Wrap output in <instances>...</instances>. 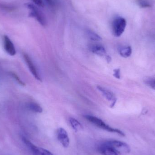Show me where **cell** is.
I'll return each mask as SVG.
<instances>
[{"label": "cell", "instance_id": "obj_2", "mask_svg": "<svg viewBox=\"0 0 155 155\" xmlns=\"http://www.w3.org/2000/svg\"><path fill=\"white\" fill-rule=\"evenodd\" d=\"M104 143L113 148L118 153H129L131 151L129 146L126 143L121 141L115 140H110L105 142Z\"/></svg>", "mask_w": 155, "mask_h": 155}, {"label": "cell", "instance_id": "obj_5", "mask_svg": "<svg viewBox=\"0 0 155 155\" xmlns=\"http://www.w3.org/2000/svg\"><path fill=\"white\" fill-rule=\"evenodd\" d=\"M57 137L59 142L63 147L67 148L70 145V139L68 133L64 128L60 127L58 128L56 132Z\"/></svg>", "mask_w": 155, "mask_h": 155}, {"label": "cell", "instance_id": "obj_4", "mask_svg": "<svg viewBox=\"0 0 155 155\" xmlns=\"http://www.w3.org/2000/svg\"><path fill=\"white\" fill-rule=\"evenodd\" d=\"M127 21L123 17L115 18L112 23L113 34L116 37H120L125 30Z\"/></svg>", "mask_w": 155, "mask_h": 155}, {"label": "cell", "instance_id": "obj_19", "mask_svg": "<svg viewBox=\"0 0 155 155\" xmlns=\"http://www.w3.org/2000/svg\"><path fill=\"white\" fill-rule=\"evenodd\" d=\"M114 76L116 78H119L121 77V73H120V70L119 69H115L114 71Z\"/></svg>", "mask_w": 155, "mask_h": 155}, {"label": "cell", "instance_id": "obj_6", "mask_svg": "<svg viewBox=\"0 0 155 155\" xmlns=\"http://www.w3.org/2000/svg\"><path fill=\"white\" fill-rule=\"evenodd\" d=\"M97 88L107 100L111 102V107L114 106L116 103L117 99L114 94L110 90L100 86H97Z\"/></svg>", "mask_w": 155, "mask_h": 155}, {"label": "cell", "instance_id": "obj_17", "mask_svg": "<svg viewBox=\"0 0 155 155\" xmlns=\"http://www.w3.org/2000/svg\"><path fill=\"white\" fill-rule=\"evenodd\" d=\"M9 74H10V75H11L12 77L15 79L16 82H17L18 84H20V85L22 86H25V84L21 80V78L19 77V76H18L16 74L12 72H10Z\"/></svg>", "mask_w": 155, "mask_h": 155}, {"label": "cell", "instance_id": "obj_1", "mask_svg": "<svg viewBox=\"0 0 155 155\" xmlns=\"http://www.w3.org/2000/svg\"><path fill=\"white\" fill-rule=\"evenodd\" d=\"M84 117L90 123L93 124L95 125L97 127L101 129H104L105 131H108L111 133H116L118 134L119 135L122 137L125 136V134L124 132H122L121 130H119L116 128H114L111 127L107 124L105 123L103 120H101L100 118L94 116L90 115H86L84 116Z\"/></svg>", "mask_w": 155, "mask_h": 155}, {"label": "cell", "instance_id": "obj_16", "mask_svg": "<svg viewBox=\"0 0 155 155\" xmlns=\"http://www.w3.org/2000/svg\"><path fill=\"white\" fill-rule=\"evenodd\" d=\"M137 4L141 7H148L153 4V0H137Z\"/></svg>", "mask_w": 155, "mask_h": 155}, {"label": "cell", "instance_id": "obj_14", "mask_svg": "<svg viewBox=\"0 0 155 155\" xmlns=\"http://www.w3.org/2000/svg\"><path fill=\"white\" fill-rule=\"evenodd\" d=\"M27 107L31 111L36 113H41L43 112L42 108L37 103L31 102L27 104Z\"/></svg>", "mask_w": 155, "mask_h": 155}, {"label": "cell", "instance_id": "obj_8", "mask_svg": "<svg viewBox=\"0 0 155 155\" xmlns=\"http://www.w3.org/2000/svg\"><path fill=\"white\" fill-rule=\"evenodd\" d=\"M4 47L5 51L12 56L16 54V50L13 44L7 35L4 36Z\"/></svg>", "mask_w": 155, "mask_h": 155}, {"label": "cell", "instance_id": "obj_7", "mask_svg": "<svg viewBox=\"0 0 155 155\" xmlns=\"http://www.w3.org/2000/svg\"><path fill=\"white\" fill-rule=\"evenodd\" d=\"M24 58L25 61L30 70V71L31 73L33 75L35 78L40 81H42L41 78L40 77L38 71H37V69L35 67V65L34 64L33 62L32 61L29 55L26 54H24Z\"/></svg>", "mask_w": 155, "mask_h": 155}, {"label": "cell", "instance_id": "obj_10", "mask_svg": "<svg viewBox=\"0 0 155 155\" xmlns=\"http://www.w3.org/2000/svg\"><path fill=\"white\" fill-rule=\"evenodd\" d=\"M99 152L103 155H118V153L114 149L104 143L98 147Z\"/></svg>", "mask_w": 155, "mask_h": 155}, {"label": "cell", "instance_id": "obj_24", "mask_svg": "<svg viewBox=\"0 0 155 155\" xmlns=\"http://www.w3.org/2000/svg\"><path fill=\"white\" fill-rule=\"evenodd\" d=\"M106 57L107 61V62H108V63L110 62L111 61V57L109 56V55H106Z\"/></svg>", "mask_w": 155, "mask_h": 155}, {"label": "cell", "instance_id": "obj_23", "mask_svg": "<svg viewBox=\"0 0 155 155\" xmlns=\"http://www.w3.org/2000/svg\"><path fill=\"white\" fill-rule=\"evenodd\" d=\"M0 8H3V9H5V10H9V11H12L14 9V8L12 7H10V6H8L7 5H4L0 4Z\"/></svg>", "mask_w": 155, "mask_h": 155}, {"label": "cell", "instance_id": "obj_3", "mask_svg": "<svg viewBox=\"0 0 155 155\" xmlns=\"http://www.w3.org/2000/svg\"><path fill=\"white\" fill-rule=\"evenodd\" d=\"M26 7L31 10L29 16L34 18L37 21L43 26H45L46 24V19L43 14L40 11L38 8L32 4L27 3L25 4Z\"/></svg>", "mask_w": 155, "mask_h": 155}, {"label": "cell", "instance_id": "obj_18", "mask_svg": "<svg viewBox=\"0 0 155 155\" xmlns=\"http://www.w3.org/2000/svg\"><path fill=\"white\" fill-rule=\"evenodd\" d=\"M46 3L52 8H55L57 6V2L55 0H45Z\"/></svg>", "mask_w": 155, "mask_h": 155}, {"label": "cell", "instance_id": "obj_20", "mask_svg": "<svg viewBox=\"0 0 155 155\" xmlns=\"http://www.w3.org/2000/svg\"><path fill=\"white\" fill-rule=\"evenodd\" d=\"M147 84L148 85V86L150 87L151 88L155 90V79H151V80H148L147 82Z\"/></svg>", "mask_w": 155, "mask_h": 155}, {"label": "cell", "instance_id": "obj_13", "mask_svg": "<svg viewBox=\"0 0 155 155\" xmlns=\"http://www.w3.org/2000/svg\"><path fill=\"white\" fill-rule=\"evenodd\" d=\"M69 122L74 130H75L76 132L81 131L83 129V127L82 124L75 118L70 117Z\"/></svg>", "mask_w": 155, "mask_h": 155}, {"label": "cell", "instance_id": "obj_15", "mask_svg": "<svg viewBox=\"0 0 155 155\" xmlns=\"http://www.w3.org/2000/svg\"><path fill=\"white\" fill-rule=\"evenodd\" d=\"M87 34L88 38L92 40V41H98L102 40V38L99 36L97 34L95 33L93 31H88L87 32Z\"/></svg>", "mask_w": 155, "mask_h": 155}, {"label": "cell", "instance_id": "obj_22", "mask_svg": "<svg viewBox=\"0 0 155 155\" xmlns=\"http://www.w3.org/2000/svg\"><path fill=\"white\" fill-rule=\"evenodd\" d=\"M32 1L35 4L38 5V6L43 7V6H44V5L43 0H32Z\"/></svg>", "mask_w": 155, "mask_h": 155}, {"label": "cell", "instance_id": "obj_21", "mask_svg": "<svg viewBox=\"0 0 155 155\" xmlns=\"http://www.w3.org/2000/svg\"><path fill=\"white\" fill-rule=\"evenodd\" d=\"M40 150L41 155H54L50 151H48L46 149H44V148H40Z\"/></svg>", "mask_w": 155, "mask_h": 155}, {"label": "cell", "instance_id": "obj_12", "mask_svg": "<svg viewBox=\"0 0 155 155\" xmlns=\"http://www.w3.org/2000/svg\"><path fill=\"white\" fill-rule=\"evenodd\" d=\"M119 53L122 57L126 58H128L132 54V48L130 46L120 47L119 49Z\"/></svg>", "mask_w": 155, "mask_h": 155}, {"label": "cell", "instance_id": "obj_11", "mask_svg": "<svg viewBox=\"0 0 155 155\" xmlns=\"http://www.w3.org/2000/svg\"><path fill=\"white\" fill-rule=\"evenodd\" d=\"M23 142L26 144L27 147L31 150L32 153H33L34 155H41V151H40V148L35 146V145L32 143L29 140H28L27 138L25 137H22Z\"/></svg>", "mask_w": 155, "mask_h": 155}, {"label": "cell", "instance_id": "obj_9", "mask_svg": "<svg viewBox=\"0 0 155 155\" xmlns=\"http://www.w3.org/2000/svg\"><path fill=\"white\" fill-rule=\"evenodd\" d=\"M89 48L92 52L98 56H106V51L104 47L101 45H90Z\"/></svg>", "mask_w": 155, "mask_h": 155}]
</instances>
